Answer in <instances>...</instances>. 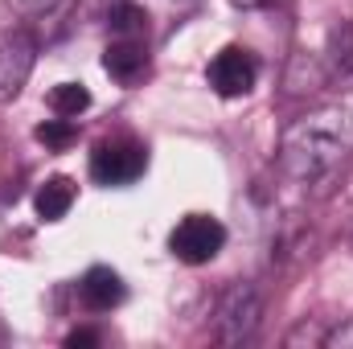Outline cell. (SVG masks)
Listing matches in <instances>:
<instances>
[{"label":"cell","instance_id":"cell-1","mask_svg":"<svg viewBox=\"0 0 353 349\" xmlns=\"http://www.w3.org/2000/svg\"><path fill=\"white\" fill-rule=\"evenodd\" d=\"M353 152V111L350 107H316L308 115H300L296 123L283 128L279 136V173L300 181V185H316L325 177H333L345 157Z\"/></svg>","mask_w":353,"mask_h":349},{"label":"cell","instance_id":"cell-2","mask_svg":"<svg viewBox=\"0 0 353 349\" xmlns=\"http://www.w3.org/2000/svg\"><path fill=\"white\" fill-rule=\"evenodd\" d=\"M259 317H263V300H259L255 283H230L214 308V341L247 346L259 329Z\"/></svg>","mask_w":353,"mask_h":349},{"label":"cell","instance_id":"cell-3","mask_svg":"<svg viewBox=\"0 0 353 349\" xmlns=\"http://www.w3.org/2000/svg\"><path fill=\"white\" fill-rule=\"evenodd\" d=\"M148 169V148L132 136H111V140H99L94 152H90V177L107 189H123L132 181H140Z\"/></svg>","mask_w":353,"mask_h":349},{"label":"cell","instance_id":"cell-4","mask_svg":"<svg viewBox=\"0 0 353 349\" xmlns=\"http://www.w3.org/2000/svg\"><path fill=\"white\" fill-rule=\"evenodd\" d=\"M222 247H226V226L210 214H185L169 235V251L185 267H201V263L218 259Z\"/></svg>","mask_w":353,"mask_h":349},{"label":"cell","instance_id":"cell-5","mask_svg":"<svg viewBox=\"0 0 353 349\" xmlns=\"http://www.w3.org/2000/svg\"><path fill=\"white\" fill-rule=\"evenodd\" d=\"M205 83L218 99H243L259 83V58L251 50H243V46H226V50H218L210 58Z\"/></svg>","mask_w":353,"mask_h":349},{"label":"cell","instance_id":"cell-6","mask_svg":"<svg viewBox=\"0 0 353 349\" xmlns=\"http://www.w3.org/2000/svg\"><path fill=\"white\" fill-rule=\"evenodd\" d=\"M12 12L21 17V29L33 33L37 46H54L74 29L79 0H8Z\"/></svg>","mask_w":353,"mask_h":349},{"label":"cell","instance_id":"cell-7","mask_svg":"<svg viewBox=\"0 0 353 349\" xmlns=\"http://www.w3.org/2000/svg\"><path fill=\"white\" fill-rule=\"evenodd\" d=\"M37 50H41V46H37L33 33H25L21 25L0 29V103L17 99L21 87L29 83L33 62H37Z\"/></svg>","mask_w":353,"mask_h":349},{"label":"cell","instance_id":"cell-8","mask_svg":"<svg viewBox=\"0 0 353 349\" xmlns=\"http://www.w3.org/2000/svg\"><path fill=\"white\" fill-rule=\"evenodd\" d=\"M103 70L119 87H136L148 74V37H111L103 50Z\"/></svg>","mask_w":353,"mask_h":349},{"label":"cell","instance_id":"cell-9","mask_svg":"<svg viewBox=\"0 0 353 349\" xmlns=\"http://www.w3.org/2000/svg\"><path fill=\"white\" fill-rule=\"evenodd\" d=\"M79 296H83V304H87L90 312H111V308L123 304L128 288H123L119 271H111V267L99 263V267H90L87 275L79 279Z\"/></svg>","mask_w":353,"mask_h":349},{"label":"cell","instance_id":"cell-10","mask_svg":"<svg viewBox=\"0 0 353 349\" xmlns=\"http://www.w3.org/2000/svg\"><path fill=\"white\" fill-rule=\"evenodd\" d=\"M33 206H37V218H41V222H62V218L70 214V206H74V181H70V177H50V181L37 189Z\"/></svg>","mask_w":353,"mask_h":349},{"label":"cell","instance_id":"cell-11","mask_svg":"<svg viewBox=\"0 0 353 349\" xmlns=\"http://www.w3.org/2000/svg\"><path fill=\"white\" fill-rule=\"evenodd\" d=\"M107 29L111 37H148V12L136 0H115L107 12Z\"/></svg>","mask_w":353,"mask_h":349},{"label":"cell","instance_id":"cell-12","mask_svg":"<svg viewBox=\"0 0 353 349\" xmlns=\"http://www.w3.org/2000/svg\"><path fill=\"white\" fill-rule=\"evenodd\" d=\"M90 107V90L83 83H58L50 90V111L62 115V119H79Z\"/></svg>","mask_w":353,"mask_h":349},{"label":"cell","instance_id":"cell-13","mask_svg":"<svg viewBox=\"0 0 353 349\" xmlns=\"http://www.w3.org/2000/svg\"><path fill=\"white\" fill-rule=\"evenodd\" d=\"M33 136H37V144H46L50 152H66V148L79 140V128H74V119H62V115H54V119L37 123V128H33Z\"/></svg>","mask_w":353,"mask_h":349},{"label":"cell","instance_id":"cell-14","mask_svg":"<svg viewBox=\"0 0 353 349\" xmlns=\"http://www.w3.org/2000/svg\"><path fill=\"white\" fill-rule=\"evenodd\" d=\"M329 66L337 79H353V25H337L329 41Z\"/></svg>","mask_w":353,"mask_h":349},{"label":"cell","instance_id":"cell-15","mask_svg":"<svg viewBox=\"0 0 353 349\" xmlns=\"http://www.w3.org/2000/svg\"><path fill=\"white\" fill-rule=\"evenodd\" d=\"M94 341H99V333H90V329H79L66 337V346H94Z\"/></svg>","mask_w":353,"mask_h":349},{"label":"cell","instance_id":"cell-16","mask_svg":"<svg viewBox=\"0 0 353 349\" xmlns=\"http://www.w3.org/2000/svg\"><path fill=\"white\" fill-rule=\"evenodd\" d=\"M169 4H173L176 12H193V8H197L201 0H169Z\"/></svg>","mask_w":353,"mask_h":349},{"label":"cell","instance_id":"cell-17","mask_svg":"<svg viewBox=\"0 0 353 349\" xmlns=\"http://www.w3.org/2000/svg\"><path fill=\"white\" fill-rule=\"evenodd\" d=\"M234 8H259V4H267V0H230Z\"/></svg>","mask_w":353,"mask_h":349}]
</instances>
